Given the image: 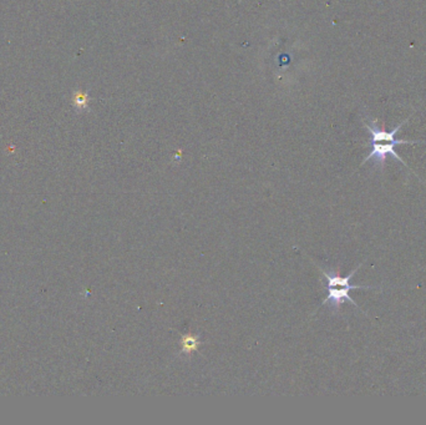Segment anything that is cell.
Wrapping results in <instances>:
<instances>
[{"label":"cell","mask_w":426,"mask_h":425,"mask_svg":"<svg viewBox=\"0 0 426 425\" xmlns=\"http://www.w3.org/2000/svg\"><path fill=\"white\" fill-rule=\"evenodd\" d=\"M200 345V337L192 336V334H186V336H182V339H181V353L191 354L196 352Z\"/></svg>","instance_id":"3"},{"label":"cell","mask_w":426,"mask_h":425,"mask_svg":"<svg viewBox=\"0 0 426 425\" xmlns=\"http://www.w3.org/2000/svg\"><path fill=\"white\" fill-rule=\"evenodd\" d=\"M410 118L411 116H409L405 121H403L400 125L395 126L392 131H386L384 125H382L381 127L379 126L376 120H373L370 124L364 121L365 127L368 129V131H370L371 137H373V140H371V147H373V149H371L370 154L365 157V160L363 161L362 165H364L369 160H375V165H379L380 168H382L385 165V160H386L388 155H392L395 160H398V161L403 163L406 168H409V166L403 161V159H401L398 155V152L395 151V146L401 145V144H408V145H411V144H426V141H406L396 140L395 138V135L398 133L399 130L401 129V126L405 125L406 122L410 120ZM409 170H410V168H409Z\"/></svg>","instance_id":"1"},{"label":"cell","mask_w":426,"mask_h":425,"mask_svg":"<svg viewBox=\"0 0 426 425\" xmlns=\"http://www.w3.org/2000/svg\"><path fill=\"white\" fill-rule=\"evenodd\" d=\"M360 266H362V264H359L358 268H355L354 271L350 272L348 276H345V277H341L340 274H339V271H333V269H330V271H325V269L320 268L319 267L323 276H324L328 280V286H327L328 296H327V298L323 301L322 304L330 303V307H332V309L334 310V312H339V310H340L341 304H343L344 302H350V303H352L355 308H359L358 307V304L353 301L352 297L349 296L350 291L352 290H373V287H363V286L350 285V279H352L353 276L357 273V271L360 268Z\"/></svg>","instance_id":"2"}]
</instances>
